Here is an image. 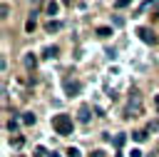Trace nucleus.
Returning <instances> with one entry per match:
<instances>
[{"label": "nucleus", "mask_w": 159, "mask_h": 157, "mask_svg": "<svg viewBox=\"0 0 159 157\" xmlns=\"http://www.w3.org/2000/svg\"><path fill=\"white\" fill-rule=\"evenodd\" d=\"M47 157H60V155H57V152H50V155H47Z\"/></svg>", "instance_id": "obj_22"}, {"label": "nucleus", "mask_w": 159, "mask_h": 157, "mask_svg": "<svg viewBox=\"0 0 159 157\" xmlns=\"http://www.w3.org/2000/svg\"><path fill=\"white\" fill-rule=\"evenodd\" d=\"M65 90H67V95H77V92H80V82L65 80Z\"/></svg>", "instance_id": "obj_3"}, {"label": "nucleus", "mask_w": 159, "mask_h": 157, "mask_svg": "<svg viewBox=\"0 0 159 157\" xmlns=\"http://www.w3.org/2000/svg\"><path fill=\"white\" fill-rule=\"evenodd\" d=\"M25 30H27V32H32V30H35V17H30V20L25 22Z\"/></svg>", "instance_id": "obj_14"}, {"label": "nucleus", "mask_w": 159, "mask_h": 157, "mask_svg": "<svg viewBox=\"0 0 159 157\" xmlns=\"http://www.w3.org/2000/svg\"><path fill=\"white\" fill-rule=\"evenodd\" d=\"M22 122H25V125H35V115H32V112H25V115H22Z\"/></svg>", "instance_id": "obj_7"}, {"label": "nucleus", "mask_w": 159, "mask_h": 157, "mask_svg": "<svg viewBox=\"0 0 159 157\" xmlns=\"http://www.w3.org/2000/svg\"><path fill=\"white\" fill-rule=\"evenodd\" d=\"M57 55V47L52 45V47H45V57H55Z\"/></svg>", "instance_id": "obj_12"}, {"label": "nucleus", "mask_w": 159, "mask_h": 157, "mask_svg": "<svg viewBox=\"0 0 159 157\" xmlns=\"http://www.w3.org/2000/svg\"><path fill=\"white\" fill-rule=\"evenodd\" d=\"M67 2H70V0H67Z\"/></svg>", "instance_id": "obj_24"}, {"label": "nucleus", "mask_w": 159, "mask_h": 157, "mask_svg": "<svg viewBox=\"0 0 159 157\" xmlns=\"http://www.w3.org/2000/svg\"><path fill=\"white\" fill-rule=\"evenodd\" d=\"M132 140L134 142H144L147 140V132H132Z\"/></svg>", "instance_id": "obj_8"}, {"label": "nucleus", "mask_w": 159, "mask_h": 157, "mask_svg": "<svg viewBox=\"0 0 159 157\" xmlns=\"http://www.w3.org/2000/svg\"><path fill=\"white\" fill-rule=\"evenodd\" d=\"M7 130H10V132H15V130H17V122H15V120H10V122H7Z\"/></svg>", "instance_id": "obj_18"}, {"label": "nucleus", "mask_w": 159, "mask_h": 157, "mask_svg": "<svg viewBox=\"0 0 159 157\" xmlns=\"http://www.w3.org/2000/svg\"><path fill=\"white\" fill-rule=\"evenodd\" d=\"M114 25H117V27H122V25H124V17H119V15H114Z\"/></svg>", "instance_id": "obj_17"}, {"label": "nucleus", "mask_w": 159, "mask_h": 157, "mask_svg": "<svg viewBox=\"0 0 159 157\" xmlns=\"http://www.w3.org/2000/svg\"><path fill=\"white\" fill-rule=\"evenodd\" d=\"M67 157H82V155H80L77 147H70V150H67Z\"/></svg>", "instance_id": "obj_15"}, {"label": "nucleus", "mask_w": 159, "mask_h": 157, "mask_svg": "<svg viewBox=\"0 0 159 157\" xmlns=\"http://www.w3.org/2000/svg\"><path fill=\"white\" fill-rule=\"evenodd\" d=\"M35 2H42V0H35Z\"/></svg>", "instance_id": "obj_23"}, {"label": "nucleus", "mask_w": 159, "mask_h": 157, "mask_svg": "<svg viewBox=\"0 0 159 157\" xmlns=\"http://www.w3.org/2000/svg\"><path fill=\"white\" fill-rule=\"evenodd\" d=\"M92 157H107V155H104L102 150H94V152H92Z\"/></svg>", "instance_id": "obj_19"}, {"label": "nucleus", "mask_w": 159, "mask_h": 157, "mask_svg": "<svg viewBox=\"0 0 159 157\" xmlns=\"http://www.w3.org/2000/svg\"><path fill=\"white\" fill-rule=\"evenodd\" d=\"M124 142H127V137H124V135H117V137H114V147H117V150H119Z\"/></svg>", "instance_id": "obj_11"}, {"label": "nucleus", "mask_w": 159, "mask_h": 157, "mask_svg": "<svg viewBox=\"0 0 159 157\" xmlns=\"http://www.w3.org/2000/svg\"><path fill=\"white\" fill-rule=\"evenodd\" d=\"M25 67H35V55H32V52H27V57H25Z\"/></svg>", "instance_id": "obj_10"}, {"label": "nucleus", "mask_w": 159, "mask_h": 157, "mask_svg": "<svg viewBox=\"0 0 159 157\" xmlns=\"http://www.w3.org/2000/svg\"><path fill=\"white\" fill-rule=\"evenodd\" d=\"M132 157H144V155H142V150H132Z\"/></svg>", "instance_id": "obj_20"}, {"label": "nucleus", "mask_w": 159, "mask_h": 157, "mask_svg": "<svg viewBox=\"0 0 159 157\" xmlns=\"http://www.w3.org/2000/svg\"><path fill=\"white\" fill-rule=\"evenodd\" d=\"M80 122H89V107H87V105L80 110Z\"/></svg>", "instance_id": "obj_5"}, {"label": "nucleus", "mask_w": 159, "mask_h": 157, "mask_svg": "<svg viewBox=\"0 0 159 157\" xmlns=\"http://www.w3.org/2000/svg\"><path fill=\"white\" fill-rule=\"evenodd\" d=\"M129 2H132V0H114V7H117V10H122V7H127Z\"/></svg>", "instance_id": "obj_13"}, {"label": "nucleus", "mask_w": 159, "mask_h": 157, "mask_svg": "<svg viewBox=\"0 0 159 157\" xmlns=\"http://www.w3.org/2000/svg\"><path fill=\"white\" fill-rule=\"evenodd\" d=\"M47 15H57V2H55V0L47 2Z\"/></svg>", "instance_id": "obj_6"}, {"label": "nucleus", "mask_w": 159, "mask_h": 157, "mask_svg": "<svg viewBox=\"0 0 159 157\" xmlns=\"http://www.w3.org/2000/svg\"><path fill=\"white\" fill-rule=\"evenodd\" d=\"M97 35L99 37H107V35H112V27H97Z\"/></svg>", "instance_id": "obj_9"}, {"label": "nucleus", "mask_w": 159, "mask_h": 157, "mask_svg": "<svg viewBox=\"0 0 159 157\" xmlns=\"http://www.w3.org/2000/svg\"><path fill=\"white\" fill-rule=\"evenodd\" d=\"M154 105H157V110H159V95H157V97H154Z\"/></svg>", "instance_id": "obj_21"}, {"label": "nucleus", "mask_w": 159, "mask_h": 157, "mask_svg": "<svg viewBox=\"0 0 159 157\" xmlns=\"http://www.w3.org/2000/svg\"><path fill=\"white\" fill-rule=\"evenodd\" d=\"M60 27H62V22H57V20H50L47 22V32H57Z\"/></svg>", "instance_id": "obj_4"}, {"label": "nucleus", "mask_w": 159, "mask_h": 157, "mask_svg": "<svg viewBox=\"0 0 159 157\" xmlns=\"http://www.w3.org/2000/svg\"><path fill=\"white\" fill-rule=\"evenodd\" d=\"M52 130L57 132V135H72V117L70 115H55L52 117Z\"/></svg>", "instance_id": "obj_1"}, {"label": "nucleus", "mask_w": 159, "mask_h": 157, "mask_svg": "<svg viewBox=\"0 0 159 157\" xmlns=\"http://www.w3.org/2000/svg\"><path fill=\"white\" fill-rule=\"evenodd\" d=\"M32 157H45V147H35V155Z\"/></svg>", "instance_id": "obj_16"}, {"label": "nucleus", "mask_w": 159, "mask_h": 157, "mask_svg": "<svg viewBox=\"0 0 159 157\" xmlns=\"http://www.w3.org/2000/svg\"><path fill=\"white\" fill-rule=\"evenodd\" d=\"M137 35L142 37V42H147V45H154L157 42V37L152 35V30L149 27H137Z\"/></svg>", "instance_id": "obj_2"}]
</instances>
